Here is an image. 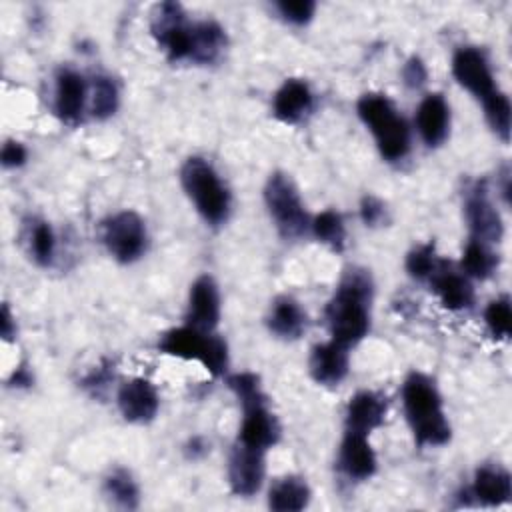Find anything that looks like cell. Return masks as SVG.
Wrapping results in <instances>:
<instances>
[{
    "label": "cell",
    "instance_id": "cell-1",
    "mask_svg": "<svg viewBox=\"0 0 512 512\" xmlns=\"http://www.w3.org/2000/svg\"><path fill=\"white\" fill-rule=\"evenodd\" d=\"M374 282L366 268L350 266L340 276L332 298L326 304L324 318L334 342L354 348L370 330V308Z\"/></svg>",
    "mask_w": 512,
    "mask_h": 512
},
{
    "label": "cell",
    "instance_id": "cell-2",
    "mask_svg": "<svg viewBox=\"0 0 512 512\" xmlns=\"http://www.w3.org/2000/svg\"><path fill=\"white\" fill-rule=\"evenodd\" d=\"M406 422L420 448H436L450 442L452 428L444 414L442 396L434 380L422 372H410L402 384Z\"/></svg>",
    "mask_w": 512,
    "mask_h": 512
},
{
    "label": "cell",
    "instance_id": "cell-3",
    "mask_svg": "<svg viewBox=\"0 0 512 512\" xmlns=\"http://www.w3.org/2000/svg\"><path fill=\"white\" fill-rule=\"evenodd\" d=\"M360 120L372 132L380 156L386 162L402 160L410 150V128L384 94L368 92L356 104Z\"/></svg>",
    "mask_w": 512,
    "mask_h": 512
},
{
    "label": "cell",
    "instance_id": "cell-4",
    "mask_svg": "<svg viewBox=\"0 0 512 512\" xmlns=\"http://www.w3.org/2000/svg\"><path fill=\"white\" fill-rule=\"evenodd\" d=\"M180 182L198 214L212 226H220L230 214V192L210 162L190 156L180 168Z\"/></svg>",
    "mask_w": 512,
    "mask_h": 512
},
{
    "label": "cell",
    "instance_id": "cell-5",
    "mask_svg": "<svg viewBox=\"0 0 512 512\" xmlns=\"http://www.w3.org/2000/svg\"><path fill=\"white\" fill-rule=\"evenodd\" d=\"M158 350L168 356L196 360L212 376H222L228 368L226 342L214 332H202L188 324L164 332L158 340Z\"/></svg>",
    "mask_w": 512,
    "mask_h": 512
},
{
    "label": "cell",
    "instance_id": "cell-6",
    "mask_svg": "<svg viewBox=\"0 0 512 512\" xmlns=\"http://www.w3.org/2000/svg\"><path fill=\"white\" fill-rule=\"evenodd\" d=\"M264 204L284 240H296L310 230V216L304 208L294 180L286 172H272L264 186Z\"/></svg>",
    "mask_w": 512,
    "mask_h": 512
},
{
    "label": "cell",
    "instance_id": "cell-7",
    "mask_svg": "<svg viewBox=\"0 0 512 512\" xmlns=\"http://www.w3.org/2000/svg\"><path fill=\"white\" fill-rule=\"evenodd\" d=\"M152 36L166 52L168 60L180 62L192 56V22H188L182 4L160 2L152 10Z\"/></svg>",
    "mask_w": 512,
    "mask_h": 512
},
{
    "label": "cell",
    "instance_id": "cell-8",
    "mask_svg": "<svg viewBox=\"0 0 512 512\" xmlns=\"http://www.w3.org/2000/svg\"><path fill=\"white\" fill-rule=\"evenodd\" d=\"M146 224L134 210H122L102 222V242L120 264L138 260L146 250Z\"/></svg>",
    "mask_w": 512,
    "mask_h": 512
},
{
    "label": "cell",
    "instance_id": "cell-9",
    "mask_svg": "<svg viewBox=\"0 0 512 512\" xmlns=\"http://www.w3.org/2000/svg\"><path fill=\"white\" fill-rule=\"evenodd\" d=\"M464 214L470 228V238L484 244H498L504 236V224L500 212L494 208L486 180H476L466 192Z\"/></svg>",
    "mask_w": 512,
    "mask_h": 512
},
{
    "label": "cell",
    "instance_id": "cell-10",
    "mask_svg": "<svg viewBox=\"0 0 512 512\" xmlns=\"http://www.w3.org/2000/svg\"><path fill=\"white\" fill-rule=\"evenodd\" d=\"M242 406V424L238 428V440L244 446L268 450L278 444L280 440V424L272 410L268 408V396H256L252 400H246Z\"/></svg>",
    "mask_w": 512,
    "mask_h": 512
},
{
    "label": "cell",
    "instance_id": "cell-11",
    "mask_svg": "<svg viewBox=\"0 0 512 512\" xmlns=\"http://www.w3.org/2000/svg\"><path fill=\"white\" fill-rule=\"evenodd\" d=\"M452 76L476 100L486 102L498 92L490 64L484 52L476 46H462L452 56Z\"/></svg>",
    "mask_w": 512,
    "mask_h": 512
},
{
    "label": "cell",
    "instance_id": "cell-12",
    "mask_svg": "<svg viewBox=\"0 0 512 512\" xmlns=\"http://www.w3.org/2000/svg\"><path fill=\"white\" fill-rule=\"evenodd\" d=\"M264 454V450L234 444L228 456V484L236 496H254L260 490L266 474Z\"/></svg>",
    "mask_w": 512,
    "mask_h": 512
},
{
    "label": "cell",
    "instance_id": "cell-13",
    "mask_svg": "<svg viewBox=\"0 0 512 512\" xmlns=\"http://www.w3.org/2000/svg\"><path fill=\"white\" fill-rule=\"evenodd\" d=\"M428 282L444 308L452 312L472 308L474 288L470 284V278L464 272L454 270L448 260L438 258L432 274L428 276Z\"/></svg>",
    "mask_w": 512,
    "mask_h": 512
},
{
    "label": "cell",
    "instance_id": "cell-14",
    "mask_svg": "<svg viewBox=\"0 0 512 512\" xmlns=\"http://www.w3.org/2000/svg\"><path fill=\"white\" fill-rule=\"evenodd\" d=\"M218 322H220V290L216 280L210 274H202L190 286L186 324L202 332H214Z\"/></svg>",
    "mask_w": 512,
    "mask_h": 512
},
{
    "label": "cell",
    "instance_id": "cell-15",
    "mask_svg": "<svg viewBox=\"0 0 512 512\" xmlns=\"http://www.w3.org/2000/svg\"><path fill=\"white\" fill-rule=\"evenodd\" d=\"M118 410L126 422L148 424L156 418L160 408V398L154 384L146 378L126 380L116 394Z\"/></svg>",
    "mask_w": 512,
    "mask_h": 512
},
{
    "label": "cell",
    "instance_id": "cell-16",
    "mask_svg": "<svg viewBox=\"0 0 512 512\" xmlns=\"http://www.w3.org/2000/svg\"><path fill=\"white\" fill-rule=\"evenodd\" d=\"M350 348L328 340L316 344L308 358V372L316 384L338 386L350 368Z\"/></svg>",
    "mask_w": 512,
    "mask_h": 512
},
{
    "label": "cell",
    "instance_id": "cell-17",
    "mask_svg": "<svg viewBox=\"0 0 512 512\" xmlns=\"http://www.w3.org/2000/svg\"><path fill=\"white\" fill-rule=\"evenodd\" d=\"M86 80L72 68H62L56 74V90H54V112L64 124H78L86 106Z\"/></svg>",
    "mask_w": 512,
    "mask_h": 512
},
{
    "label": "cell",
    "instance_id": "cell-18",
    "mask_svg": "<svg viewBox=\"0 0 512 512\" xmlns=\"http://www.w3.org/2000/svg\"><path fill=\"white\" fill-rule=\"evenodd\" d=\"M386 412H388V402L384 396L372 390H360L346 404V414H344L346 432L368 436L370 432H374L384 424Z\"/></svg>",
    "mask_w": 512,
    "mask_h": 512
},
{
    "label": "cell",
    "instance_id": "cell-19",
    "mask_svg": "<svg viewBox=\"0 0 512 512\" xmlns=\"http://www.w3.org/2000/svg\"><path fill=\"white\" fill-rule=\"evenodd\" d=\"M336 462L340 472L356 482L372 478L378 466L376 454L368 442V436L356 434V432H344Z\"/></svg>",
    "mask_w": 512,
    "mask_h": 512
},
{
    "label": "cell",
    "instance_id": "cell-20",
    "mask_svg": "<svg viewBox=\"0 0 512 512\" xmlns=\"http://www.w3.org/2000/svg\"><path fill=\"white\" fill-rule=\"evenodd\" d=\"M416 130L428 148L444 144L450 132V106L442 94L434 92L422 98L416 110Z\"/></svg>",
    "mask_w": 512,
    "mask_h": 512
},
{
    "label": "cell",
    "instance_id": "cell-21",
    "mask_svg": "<svg viewBox=\"0 0 512 512\" xmlns=\"http://www.w3.org/2000/svg\"><path fill=\"white\" fill-rule=\"evenodd\" d=\"M306 312L300 302L288 294L276 296L266 314L268 330L282 340H298L306 332Z\"/></svg>",
    "mask_w": 512,
    "mask_h": 512
},
{
    "label": "cell",
    "instance_id": "cell-22",
    "mask_svg": "<svg viewBox=\"0 0 512 512\" xmlns=\"http://www.w3.org/2000/svg\"><path fill=\"white\" fill-rule=\"evenodd\" d=\"M470 496L482 506H504L512 500V480L500 466H480L474 472Z\"/></svg>",
    "mask_w": 512,
    "mask_h": 512
},
{
    "label": "cell",
    "instance_id": "cell-23",
    "mask_svg": "<svg viewBox=\"0 0 512 512\" xmlns=\"http://www.w3.org/2000/svg\"><path fill=\"white\" fill-rule=\"evenodd\" d=\"M312 104L314 96L310 86L300 78H290L276 90L272 112L280 122L296 124L312 110Z\"/></svg>",
    "mask_w": 512,
    "mask_h": 512
},
{
    "label": "cell",
    "instance_id": "cell-24",
    "mask_svg": "<svg viewBox=\"0 0 512 512\" xmlns=\"http://www.w3.org/2000/svg\"><path fill=\"white\" fill-rule=\"evenodd\" d=\"M228 46L226 30L216 20L192 22V56L190 62L214 64Z\"/></svg>",
    "mask_w": 512,
    "mask_h": 512
},
{
    "label": "cell",
    "instance_id": "cell-25",
    "mask_svg": "<svg viewBox=\"0 0 512 512\" xmlns=\"http://www.w3.org/2000/svg\"><path fill=\"white\" fill-rule=\"evenodd\" d=\"M310 486L302 476L288 474L278 478L268 490V508L274 512H300L310 502Z\"/></svg>",
    "mask_w": 512,
    "mask_h": 512
},
{
    "label": "cell",
    "instance_id": "cell-26",
    "mask_svg": "<svg viewBox=\"0 0 512 512\" xmlns=\"http://www.w3.org/2000/svg\"><path fill=\"white\" fill-rule=\"evenodd\" d=\"M496 268H498V254H494L490 244L470 238L462 252V272L468 278L486 280L494 274Z\"/></svg>",
    "mask_w": 512,
    "mask_h": 512
},
{
    "label": "cell",
    "instance_id": "cell-27",
    "mask_svg": "<svg viewBox=\"0 0 512 512\" xmlns=\"http://www.w3.org/2000/svg\"><path fill=\"white\" fill-rule=\"evenodd\" d=\"M104 494L114 506L124 510H134L138 508V502H140L138 484L134 482L132 474L124 468H116L106 476Z\"/></svg>",
    "mask_w": 512,
    "mask_h": 512
},
{
    "label": "cell",
    "instance_id": "cell-28",
    "mask_svg": "<svg viewBox=\"0 0 512 512\" xmlns=\"http://www.w3.org/2000/svg\"><path fill=\"white\" fill-rule=\"evenodd\" d=\"M310 230L316 240L326 244L334 252H342L346 246L344 218L336 210H322L310 220Z\"/></svg>",
    "mask_w": 512,
    "mask_h": 512
},
{
    "label": "cell",
    "instance_id": "cell-29",
    "mask_svg": "<svg viewBox=\"0 0 512 512\" xmlns=\"http://www.w3.org/2000/svg\"><path fill=\"white\" fill-rule=\"evenodd\" d=\"M28 238V254L38 266H50L54 252H56V238L54 230L46 220L32 218L26 226Z\"/></svg>",
    "mask_w": 512,
    "mask_h": 512
},
{
    "label": "cell",
    "instance_id": "cell-30",
    "mask_svg": "<svg viewBox=\"0 0 512 512\" xmlns=\"http://www.w3.org/2000/svg\"><path fill=\"white\" fill-rule=\"evenodd\" d=\"M120 104V92L110 76L98 74L90 84V112L98 120L110 118Z\"/></svg>",
    "mask_w": 512,
    "mask_h": 512
},
{
    "label": "cell",
    "instance_id": "cell-31",
    "mask_svg": "<svg viewBox=\"0 0 512 512\" xmlns=\"http://www.w3.org/2000/svg\"><path fill=\"white\" fill-rule=\"evenodd\" d=\"M482 108H484V116H486L490 128L494 130V134L502 142H508L510 126H512V106H510L508 96L502 90H498L492 98L482 102Z\"/></svg>",
    "mask_w": 512,
    "mask_h": 512
},
{
    "label": "cell",
    "instance_id": "cell-32",
    "mask_svg": "<svg viewBox=\"0 0 512 512\" xmlns=\"http://www.w3.org/2000/svg\"><path fill=\"white\" fill-rule=\"evenodd\" d=\"M484 322L496 340L510 338L512 332V306L508 296H500L492 300L484 310Z\"/></svg>",
    "mask_w": 512,
    "mask_h": 512
},
{
    "label": "cell",
    "instance_id": "cell-33",
    "mask_svg": "<svg viewBox=\"0 0 512 512\" xmlns=\"http://www.w3.org/2000/svg\"><path fill=\"white\" fill-rule=\"evenodd\" d=\"M436 262H438V256L434 252V244H422L408 252L406 270L416 280H428Z\"/></svg>",
    "mask_w": 512,
    "mask_h": 512
},
{
    "label": "cell",
    "instance_id": "cell-34",
    "mask_svg": "<svg viewBox=\"0 0 512 512\" xmlns=\"http://www.w3.org/2000/svg\"><path fill=\"white\" fill-rule=\"evenodd\" d=\"M276 12L294 26H304L312 20L316 12L314 0H280L274 4Z\"/></svg>",
    "mask_w": 512,
    "mask_h": 512
},
{
    "label": "cell",
    "instance_id": "cell-35",
    "mask_svg": "<svg viewBox=\"0 0 512 512\" xmlns=\"http://www.w3.org/2000/svg\"><path fill=\"white\" fill-rule=\"evenodd\" d=\"M428 80V70L424 66V62L418 56H410L406 60V64L402 66V82L406 88L410 90H418L426 84Z\"/></svg>",
    "mask_w": 512,
    "mask_h": 512
},
{
    "label": "cell",
    "instance_id": "cell-36",
    "mask_svg": "<svg viewBox=\"0 0 512 512\" xmlns=\"http://www.w3.org/2000/svg\"><path fill=\"white\" fill-rule=\"evenodd\" d=\"M360 218L366 226H378L386 218V206L380 198L368 194L360 202Z\"/></svg>",
    "mask_w": 512,
    "mask_h": 512
},
{
    "label": "cell",
    "instance_id": "cell-37",
    "mask_svg": "<svg viewBox=\"0 0 512 512\" xmlns=\"http://www.w3.org/2000/svg\"><path fill=\"white\" fill-rule=\"evenodd\" d=\"M26 158H28V152L20 142H16V140L4 142L2 152H0V162L4 168H18L26 162Z\"/></svg>",
    "mask_w": 512,
    "mask_h": 512
},
{
    "label": "cell",
    "instance_id": "cell-38",
    "mask_svg": "<svg viewBox=\"0 0 512 512\" xmlns=\"http://www.w3.org/2000/svg\"><path fill=\"white\" fill-rule=\"evenodd\" d=\"M112 378H114V374L110 372V366L104 364V366H98L96 370H92V372L82 380V386L98 394L102 388L108 386V382H110Z\"/></svg>",
    "mask_w": 512,
    "mask_h": 512
},
{
    "label": "cell",
    "instance_id": "cell-39",
    "mask_svg": "<svg viewBox=\"0 0 512 512\" xmlns=\"http://www.w3.org/2000/svg\"><path fill=\"white\" fill-rule=\"evenodd\" d=\"M0 332H2V338L4 340H12L14 334H16V324H14V316L8 308V304L2 306V312H0Z\"/></svg>",
    "mask_w": 512,
    "mask_h": 512
},
{
    "label": "cell",
    "instance_id": "cell-40",
    "mask_svg": "<svg viewBox=\"0 0 512 512\" xmlns=\"http://www.w3.org/2000/svg\"><path fill=\"white\" fill-rule=\"evenodd\" d=\"M10 384L12 386H28V384H32V374L28 372L26 366H20V368L14 370V374L10 378Z\"/></svg>",
    "mask_w": 512,
    "mask_h": 512
},
{
    "label": "cell",
    "instance_id": "cell-41",
    "mask_svg": "<svg viewBox=\"0 0 512 512\" xmlns=\"http://www.w3.org/2000/svg\"><path fill=\"white\" fill-rule=\"evenodd\" d=\"M186 452L196 458V456H202L206 452V446L202 444V438H192L188 444H186Z\"/></svg>",
    "mask_w": 512,
    "mask_h": 512
}]
</instances>
